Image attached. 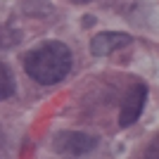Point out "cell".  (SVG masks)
<instances>
[{"mask_svg":"<svg viewBox=\"0 0 159 159\" xmlns=\"http://www.w3.org/2000/svg\"><path fill=\"white\" fill-rule=\"evenodd\" d=\"M14 95V76L5 62H0V102Z\"/></svg>","mask_w":159,"mask_h":159,"instance_id":"cell-5","label":"cell"},{"mask_svg":"<svg viewBox=\"0 0 159 159\" xmlns=\"http://www.w3.org/2000/svg\"><path fill=\"white\" fill-rule=\"evenodd\" d=\"M145 159H159V133L152 138V143L145 150Z\"/></svg>","mask_w":159,"mask_h":159,"instance_id":"cell-7","label":"cell"},{"mask_svg":"<svg viewBox=\"0 0 159 159\" xmlns=\"http://www.w3.org/2000/svg\"><path fill=\"white\" fill-rule=\"evenodd\" d=\"M145 100H147V86L145 83H135L126 93L124 102H121V112H119V126L126 128V126H133L138 121L143 107H145Z\"/></svg>","mask_w":159,"mask_h":159,"instance_id":"cell-3","label":"cell"},{"mask_svg":"<svg viewBox=\"0 0 159 159\" xmlns=\"http://www.w3.org/2000/svg\"><path fill=\"white\" fill-rule=\"evenodd\" d=\"M55 150L62 154H88L90 150H95L98 145V138L90 135V133H81V131H62L55 135Z\"/></svg>","mask_w":159,"mask_h":159,"instance_id":"cell-2","label":"cell"},{"mask_svg":"<svg viewBox=\"0 0 159 159\" xmlns=\"http://www.w3.org/2000/svg\"><path fill=\"white\" fill-rule=\"evenodd\" d=\"M2 143H5V135H2V128H0V152H2Z\"/></svg>","mask_w":159,"mask_h":159,"instance_id":"cell-8","label":"cell"},{"mask_svg":"<svg viewBox=\"0 0 159 159\" xmlns=\"http://www.w3.org/2000/svg\"><path fill=\"white\" fill-rule=\"evenodd\" d=\"M24 69L40 86L60 83L71 69V50L60 40H48L26 55Z\"/></svg>","mask_w":159,"mask_h":159,"instance_id":"cell-1","label":"cell"},{"mask_svg":"<svg viewBox=\"0 0 159 159\" xmlns=\"http://www.w3.org/2000/svg\"><path fill=\"white\" fill-rule=\"evenodd\" d=\"M71 2H79V5H83V2H90V0H71Z\"/></svg>","mask_w":159,"mask_h":159,"instance_id":"cell-9","label":"cell"},{"mask_svg":"<svg viewBox=\"0 0 159 159\" xmlns=\"http://www.w3.org/2000/svg\"><path fill=\"white\" fill-rule=\"evenodd\" d=\"M131 43V36L121 31H102L98 36H93L90 40V52L98 55V57H105V55L119 50V48H126Z\"/></svg>","mask_w":159,"mask_h":159,"instance_id":"cell-4","label":"cell"},{"mask_svg":"<svg viewBox=\"0 0 159 159\" xmlns=\"http://www.w3.org/2000/svg\"><path fill=\"white\" fill-rule=\"evenodd\" d=\"M21 38V33L19 31H14L12 26H7V24H0V50L2 48H12L17 45Z\"/></svg>","mask_w":159,"mask_h":159,"instance_id":"cell-6","label":"cell"}]
</instances>
